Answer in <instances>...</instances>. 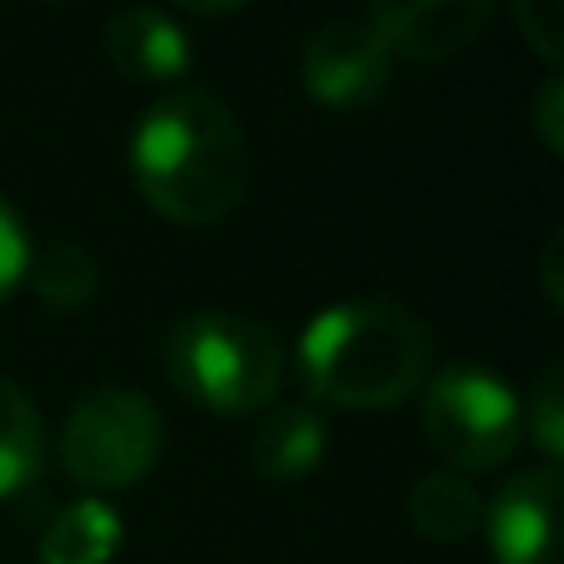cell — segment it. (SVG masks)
I'll return each instance as SVG.
<instances>
[{"label": "cell", "instance_id": "6da1fadb", "mask_svg": "<svg viewBox=\"0 0 564 564\" xmlns=\"http://www.w3.org/2000/svg\"><path fill=\"white\" fill-rule=\"evenodd\" d=\"M129 174L159 218L184 228L224 224L253 184V149L234 109L208 89H174L139 119Z\"/></svg>", "mask_w": 564, "mask_h": 564}, {"label": "cell", "instance_id": "7a4b0ae2", "mask_svg": "<svg viewBox=\"0 0 564 564\" xmlns=\"http://www.w3.org/2000/svg\"><path fill=\"white\" fill-rule=\"evenodd\" d=\"M302 381L341 411H387L431 371V327L387 297H351L317 312L297 347Z\"/></svg>", "mask_w": 564, "mask_h": 564}, {"label": "cell", "instance_id": "3957f363", "mask_svg": "<svg viewBox=\"0 0 564 564\" xmlns=\"http://www.w3.org/2000/svg\"><path fill=\"white\" fill-rule=\"evenodd\" d=\"M164 377L194 406L248 416L273 406L282 387V347L263 322L243 312H188L164 337Z\"/></svg>", "mask_w": 564, "mask_h": 564}, {"label": "cell", "instance_id": "277c9868", "mask_svg": "<svg viewBox=\"0 0 564 564\" xmlns=\"http://www.w3.org/2000/svg\"><path fill=\"white\" fill-rule=\"evenodd\" d=\"M164 451L159 406L139 387H95L59 426V466L85 490H124L154 470Z\"/></svg>", "mask_w": 564, "mask_h": 564}, {"label": "cell", "instance_id": "5b68a950", "mask_svg": "<svg viewBox=\"0 0 564 564\" xmlns=\"http://www.w3.org/2000/svg\"><path fill=\"white\" fill-rule=\"evenodd\" d=\"M421 431L451 470H496L525 441V406L486 367H446L421 391Z\"/></svg>", "mask_w": 564, "mask_h": 564}, {"label": "cell", "instance_id": "8992f818", "mask_svg": "<svg viewBox=\"0 0 564 564\" xmlns=\"http://www.w3.org/2000/svg\"><path fill=\"white\" fill-rule=\"evenodd\" d=\"M391 50L367 15L332 20L302 45V89L327 109H361L387 89Z\"/></svg>", "mask_w": 564, "mask_h": 564}, {"label": "cell", "instance_id": "52a82bcc", "mask_svg": "<svg viewBox=\"0 0 564 564\" xmlns=\"http://www.w3.org/2000/svg\"><path fill=\"white\" fill-rule=\"evenodd\" d=\"M496 564H560V470L535 466L510 476L486 506Z\"/></svg>", "mask_w": 564, "mask_h": 564}, {"label": "cell", "instance_id": "ba28073f", "mask_svg": "<svg viewBox=\"0 0 564 564\" xmlns=\"http://www.w3.org/2000/svg\"><path fill=\"white\" fill-rule=\"evenodd\" d=\"M361 15L387 40L391 59H451L476 45V35L490 25L486 0H381Z\"/></svg>", "mask_w": 564, "mask_h": 564}, {"label": "cell", "instance_id": "9c48e42d", "mask_svg": "<svg viewBox=\"0 0 564 564\" xmlns=\"http://www.w3.org/2000/svg\"><path fill=\"white\" fill-rule=\"evenodd\" d=\"M105 55L134 85H169L188 69V35L169 10L134 6L105 25Z\"/></svg>", "mask_w": 564, "mask_h": 564}, {"label": "cell", "instance_id": "30bf717a", "mask_svg": "<svg viewBox=\"0 0 564 564\" xmlns=\"http://www.w3.org/2000/svg\"><path fill=\"white\" fill-rule=\"evenodd\" d=\"M327 456V421L317 416V406L307 401H288V406H273L263 416V426L253 431V446H248V460L263 480L273 486H288V480H302L322 466Z\"/></svg>", "mask_w": 564, "mask_h": 564}, {"label": "cell", "instance_id": "8fae6325", "mask_svg": "<svg viewBox=\"0 0 564 564\" xmlns=\"http://www.w3.org/2000/svg\"><path fill=\"white\" fill-rule=\"evenodd\" d=\"M406 520L431 545H460V540H470L486 525V500L466 476L431 470L406 490Z\"/></svg>", "mask_w": 564, "mask_h": 564}, {"label": "cell", "instance_id": "7c38bea8", "mask_svg": "<svg viewBox=\"0 0 564 564\" xmlns=\"http://www.w3.org/2000/svg\"><path fill=\"white\" fill-rule=\"evenodd\" d=\"M119 540H124V525L115 506L89 496L50 520V530L40 535V564H109Z\"/></svg>", "mask_w": 564, "mask_h": 564}, {"label": "cell", "instance_id": "4fadbf2b", "mask_svg": "<svg viewBox=\"0 0 564 564\" xmlns=\"http://www.w3.org/2000/svg\"><path fill=\"white\" fill-rule=\"evenodd\" d=\"M45 426L30 397L10 377H0V496H15L40 476Z\"/></svg>", "mask_w": 564, "mask_h": 564}, {"label": "cell", "instance_id": "5bb4252c", "mask_svg": "<svg viewBox=\"0 0 564 564\" xmlns=\"http://www.w3.org/2000/svg\"><path fill=\"white\" fill-rule=\"evenodd\" d=\"M25 282L35 288V297L55 312H79L99 288V263L89 248L79 243H55L40 258H30Z\"/></svg>", "mask_w": 564, "mask_h": 564}, {"label": "cell", "instance_id": "9a60e30c", "mask_svg": "<svg viewBox=\"0 0 564 564\" xmlns=\"http://www.w3.org/2000/svg\"><path fill=\"white\" fill-rule=\"evenodd\" d=\"M525 436L545 451L550 460L564 456V411H560V367H545L535 381V397L525 406Z\"/></svg>", "mask_w": 564, "mask_h": 564}, {"label": "cell", "instance_id": "2e32d148", "mask_svg": "<svg viewBox=\"0 0 564 564\" xmlns=\"http://www.w3.org/2000/svg\"><path fill=\"white\" fill-rule=\"evenodd\" d=\"M25 273H30V234L15 208L0 198V302L25 282Z\"/></svg>", "mask_w": 564, "mask_h": 564}, {"label": "cell", "instance_id": "e0dca14e", "mask_svg": "<svg viewBox=\"0 0 564 564\" xmlns=\"http://www.w3.org/2000/svg\"><path fill=\"white\" fill-rule=\"evenodd\" d=\"M516 25L525 30L530 45L555 65L560 59V35H564V15H560L555 0H516Z\"/></svg>", "mask_w": 564, "mask_h": 564}, {"label": "cell", "instance_id": "ac0fdd59", "mask_svg": "<svg viewBox=\"0 0 564 564\" xmlns=\"http://www.w3.org/2000/svg\"><path fill=\"white\" fill-rule=\"evenodd\" d=\"M564 85L560 79H545V89H540V99H535V134L545 139V149L550 154H560L564 149Z\"/></svg>", "mask_w": 564, "mask_h": 564}, {"label": "cell", "instance_id": "d6986e66", "mask_svg": "<svg viewBox=\"0 0 564 564\" xmlns=\"http://www.w3.org/2000/svg\"><path fill=\"white\" fill-rule=\"evenodd\" d=\"M545 292H550V302H555V307L564 302V292H560V234L545 243Z\"/></svg>", "mask_w": 564, "mask_h": 564}]
</instances>
